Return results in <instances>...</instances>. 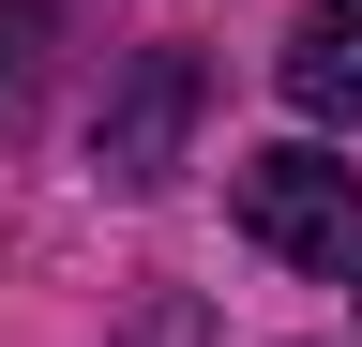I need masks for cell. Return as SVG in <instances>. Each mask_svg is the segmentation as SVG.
I'll use <instances>...</instances> for the list:
<instances>
[{
  "mask_svg": "<svg viewBox=\"0 0 362 347\" xmlns=\"http://www.w3.org/2000/svg\"><path fill=\"white\" fill-rule=\"evenodd\" d=\"M30 61H45V0H0V106L30 91Z\"/></svg>",
  "mask_w": 362,
  "mask_h": 347,
  "instance_id": "277c9868",
  "label": "cell"
},
{
  "mask_svg": "<svg viewBox=\"0 0 362 347\" xmlns=\"http://www.w3.org/2000/svg\"><path fill=\"white\" fill-rule=\"evenodd\" d=\"M287 106H302V121H362V0H302V30H287Z\"/></svg>",
  "mask_w": 362,
  "mask_h": 347,
  "instance_id": "3957f363",
  "label": "cell"
},
{
  "mask_svg": "<svg viewBox=\"0 0 362 347\" xmlns=\"http://www.w3.org/2000/svg\"><path fill=\"white\" fill-rule=\"evenodd\" d=\"M197 106H211V61H197V46H151V61L106 91V121H90V166H106V182H166L181 136H197Z\"/></svg>",
  "mask_w": 362,
  "mask_h": 347,
  "instance_id": "7a4b0ae2",
  "label": "cell"
},
{
  "mask_svg": "<svg viewBox=\"0 0 362 347\" xmlns=\"http://www.w3.org/2000/svg\"><path fill=\"white\" fill-rule=\"evenodd\" d=\"M226 211H242V242H272L287 272H362V166H332V151H242Z\"/></svg>",
  "mask_w": 362,
  "mask_h": 347,
  "instance_id": "6da1fadb",
  "label": "cell"
}]
</instances>
